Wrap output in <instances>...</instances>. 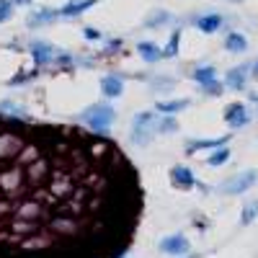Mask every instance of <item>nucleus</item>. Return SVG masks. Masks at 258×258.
Wrapping results in <instances>:
<instances>
[{
  "instance_id": "1",
  "label": "nucleus",
  "mask_w": 258,
  "mask_h": 258,
  "mask_svg": "<svg viewBox=\"0 0 258 258\" xmlns=\"http://www.w3.org/2000/svg\"><path fill=\"white\" fill-rule=\"evenodd\" d=\"M140 217V173L114 140L0 111V258H119Z\"/></svg>"
},
{
  "instance_id": "2",
  "label": "nucleus",
  "mask_w": 258,
  "mask_h": 258,
  "mask_svg": "<svg viewBox=\"0 0 258 258\" xmlns=\"http://www.w3.org/2000/svg\"><path fill=\"white\" fill-rule=\"evenodd\" d=\"M114 119H116V111L111 103H93L80 114V121L88 124L91 129H96V132H106L114 124Z\"/></svg>"
},
{
  "instance_id": "3",
  "label": "nucleus",
  "mask_w": 258,
  "mask_h": 258,
  "mask_svg": "<svg viewBox=\"0 0 258 258\" xmlns=\"http://www.w3.org/2000/svg\"><path fill=\"white\" fill-rule=\"evenodd\" d=\"M155 132H158V116L153 111H142L135 116V124H132V142L135 145H147L155 137Z\"/></svg>"
},
{
  "instance_id": "4",
  "label": "nucleus",
  "mask_w": 258,
  "mask_h": 258,
  "mask_svg": "<svg viewBox=\"0 0 258 258\" xmlns=\"http://www.w3.org/2000/svg\"><path fill=\"white\" fill-rule=\"evenodd\" d=\"M255 181H258V170L248 168V170H240V173L230 176V178L220 186V191H222V194H227V197H238V194H245Z\"/></svg>"
},
{
  "instance_id": "5",
  "label": "nucleus",
  "mask_w": 258,
  "mask_h": 258,
  "mask_svg": "<svg viewBox=\"0 0 258 258\" xmlns=\"http://www.w3.org/2000/svg\"><path fill=\"white\" fill-rule=\"evenodd\" d=\"M248 75H250V64H238V68H230L225 85L230 91H245L248 88Z\"/></svg>"
},
{
  "instance_id": "6",
  "label": "nucleus",
  "mask_w": 258,
  "mask_h": 258,
  "mask_svg": "<svg viewBox=\"0 0 258 258\" xmlns=\"http://www.w3.org/2000/svg\"><path fill=\"white\" fill-rule=\"evenodd\" d=\"M225 121L232 126V129H240L245 124H250V114L245 109V103H230L225 109Z\"/></svg>"
},
{
  "instance_id": "7",
  "label": "nucleus",
  "mask_w": 258,
  "mask_h": 258,
  "mask_svg": "<svg viewBox=\"0 0 258 258\" xmlns=\"http://www.w3.org/2000/svg\"><path fill=\"white\" fill-rule=\"evenodd\" d=\"M188 248H191L188 245V238H186V235H181V232H176V235H170V238L160 240V250L168 253V255H186Z\"/></svg>"
},
{
  "instance_id": "8",
  "label": "nucleus",
  "mask_w": 258,
  "mask_h": 258,
  "mask_svg": "<svg viewBox=\"0 0 258 258\" xmlns=\"http://www.w3.org/2000/svg\"><path fill=\"white\" fill-rule=\"evenodd\" d=\"M31 57H34L36 64H49L57 57V52H54V47L49 44V41L36 39V41H31Z\"/></svg>"
},
{
  "instance_id": "9",
  "label": "nucleus",
  "mask_w": 258,
  "mask_h": 258,
  "mask_svg": "<svg viewBox=\"0 0 258 258\" xmlns=\"http://www.w3.org/2000/svg\"><path fill=\"white\" fill-rule=\"evenodd\" d=\"M194 26H197L199 31H204V34H214V31H220L225 26V18L220 13H204L199 18H194Z\"/></svg>"
},
{
  "instance_id": "10",
  "label": "nucleus",
  "mask_w": 258,
  "mask_h": 258,
  "mask_svg": "<svg viewBox=\"0 0 258 258\" xmlns=\"http://www.w3.org/2000/svg\"><path fill=\"white\" fill-rule=\"evenodd\" d=\"M59 18V8L54 11V8H39V11H34L29 18H26V26L29 29H36V26H47V24H52V21H57Z\"/></svg>"
},
{
  "instance_id": "11",
  "label": "nucleus",
  "mask_w": 258,
  "mask_h": 258,
  "mask_svg": "<svg viewBox=\"0 0 258 258\" xmlns=\"http://www.w3.org/2000/svg\"><path fill=\"white\" fill-rule=\"evenodd\" d=\"M98 0H70V3H64L59 8V18H75L80 13H85L88 8H93Z\"/></svg>"
},
{
  "instance_id": "12",
  "label": "nucleus",
  "mask_w": 258,
  "mask_h": 258,
  "mask_svg": "<svg viewBox=\"0 0 258 258\" xmlns=\"http://www.w3.org/2000/svg\"><path fill=\"white\" fill-rule=\"evenodd\" d=\"M227 142H230V135L214 137V140H191V142L186 145V153L194 155V153H199V150H217V147H222V145H227Z\"/></svg>"
},
{
  "instance_id": "13",
  "label": "nucleus",
  "mask_w": 258,
  "mask_h": 258,
  "mask_svg": "<svg viewBox=\"0 0 258 258\" xmlns=\"http://www.w3.org/2000/svg\"><path fill=\"white\" fill-rule=\"evenodd\" d=\"M170 181H173L178 188H191V186H197V178H194V173H191L186 165H176L173 170H170Z\"/></svg>"
},
{
  "instance_id": "14",
  "label": "nucleus",
  "mask_w": 258,
  "mask_h": 258,
  "mask_svg": "<svg viewBox=\"0 0 258 258\" xmlns=\"http://www.w3.org/2000/svg\"><path fill=\"white\" fill-rule=\"evenodd\" d=\"M101 91H103L106 98H119V96L124 93V83H121V78L109 75V78L101 80Z\"/></svg>"
},
{
  "instance_id": "15",
  "label": "nucleus",
  "mask_w": 258,
  "mask_h": 258,
  "mask_svg": "<svg viewBox=\"0 0 258 258\" xmlns=\"http://www.w3.org/2000/svg\"><path fill=\"white\" fill-rule=\"evenodd\" d=\"M225 49L232 52V54H243L248 49V39L243 34H238V31H230L227 39H225Z\"/></svg>"
},
{
  "instance_id": "16",
  "label": "nucleus",
  "mask_w": 258,
  "mask_h": 258,
  "mask_svg": "<svg viewBox=\"0 0 258 258\" xmlns=\"http://www.w3.org/2000/svg\"><path fill=\"white\" fill-rule=\"evenodd\" d=\"M137 52L145 57V62H158L160 57H165V52L160 47H155L153 41H137Z\"/></svg>"
},
{
  "instance_id": "17",
  "label": "nucleus",
  "mask_w": 258,
  "mask_h": 258,
  "mask_svg": "<svg viewBox=\"0 0 258 258\" xmlns=\"http://www.w3.org/2000/svg\"><path fill=\"white\" fill-rule=\"evenodd\" d=\"M230 160V147H217V150H214V153L209 155V160H207V165H212V168H220V165H225Z\"/></svg>"
},
{
  "instance_id": "18",
  "label": "nucleus",
  "mask_w": 258,
  "mask_h": 258,
  "mask_svg": "<svg viewBox=\"0 0 258 258\" xmlns=\"http://www.w3.org/2000/svg\"><path fill=\"white\" fill-rule=\"evenodd\" d=\"M186 106H188L186 98H181V101H163V103H158V111L160 114H176V111H183Z\"/></svg>"
},
{
  "instance_id": "19",
  "label": "nucleus",
  "mask_w": 258,
  "mask_h": 258,
  "mask_svg": "<svg viewBox=\"0 0 258 258\" xmlns=\"http://www.w3.org/2000/svg\"><path fill=\"white\" fill-rule=\"evenodd\" d=\"M214 78H217V70H214L212 64H204V68L194 70V80H197L199 85H202V83H209V80H214Z\"/></svg>"
},
{
  "instance_id": "20",
  "label": "nucleus",
  "mask_w": 258,
  "mask_h": 258,
  "mask_svg": "<svg viewBox=\"0 0 258 258\" xmlns=\"http://www.w3.org/2000/svg\"><path fill=\"white\" fill-rule=\"evenodd\" d=\"M199 88H202V93H207V96H222V91L227 88V85L214 78V80H209V83H202Z\"/></svg>"
},
{
  "instance_id": "21",
  "label": "nucleus",
  "mask_w": 258,
  "mask_h": 258,
  "mask_svg": "<svg viewBox=\"0 0 258 258\" xmlns=\"http://www.w3.org/2000/svg\"><path fill=\"white\" fill-rule=\"evenodd\" d=\"M255 217H258V202H250V204H245L243 212H240V225H250Z\"/></svg>"
},
{
  "instance_id": "22",
  "label": "nucleus",
  "mask_w": 258,
  "mask_h": 258,
  "mask_svg": "<svg viewBox=\"0 0 258 258\" xmlns=\"http://www.w3.org/2000/svg\"><path fill=\"white\" fill-rule=\"evenodd\" d=\"M176 119H173V114H168V116H163V119H158V132H176Z\"/></svg>"
},
{
  "instance_id": "23",
  "label": "nucleus",
  "mask_w": 258,
  "mask_h": 258,
  "mask_svg": "<svg viewBox=\"0 0 258 258\" xmlns=\"http://www.w3.org/2000/svg\"><path fill=\"white\" fill-rule=\"evenodd\" d=\"M170 18H173L170 13H165V11H158V13H155L153 18L147 21V26H150V29H153V26H165V24H168Z\"/></svg>"
},
{
  "instance_id": "24",
  "label": "nucleus",
  "mask_w": 258,
  "mask_h": 258,
  "mask_svg": "<svg viewBox=\"0 0 258 258\" xmlns=\"http://www.w3.org/2000/svg\"><path fill=\"white\" fill-rule=\"evenodd\" d=\"M178 39H181V31L170 34V41H168V47H165V57H176L178 54Z\"/></svg>"
},
{
  "instance_id": "25",
  "label": "nucleus",
  "mask_w": 258,
  "mask_h": 258,
  "mask_svg": "<svg viewBox=\"0 0 258 258\" xmlns=\"http://www.w3.org/2000/svg\"><path fill=\"white\" fill-rule=\"evenodd\" d=\"M11 16H13V0H0V24H6Z\"/></svg>"
},
{
  "instance_id": "26",
  "label": "nucleus",
  "mask_w": 258,
  "mask_h": 258,
  "mask_svg": "<svg viewBox=\"0 0 258 258\" xmlns=\"http://www.w3.org/2000/svg\"><path fill=\"white\" fill-rule=\"evenodd\" d=\"M116 49H121V41L119 39H111L109 44H106V52H116Z\"/></svg>"
},
{
  "instance_id": "27",
  "label": "nucleus",
  "mask_w": 258,
  "mask_h": 258,
  "mask_svg": "<svg viewBox=\"0 0 258 258\" xmlns=\"http://www.w3.org/2000/svg\"><path fill=\"white\" fill-rule=\"evenodd\" d=\"M85 36H88V39H101V31H96V29H85Z\"/></svg>"
},
{
  "instance_id": "28",
  "label": "nucleus",
  "mask_w": 258,
  "mask_h": 258,
  "mask_svg": "<svg viewBox=\"0 0 258 258\" xmlns=\"http://www.w3.org/2000/svg\"><path fill=\"white\" fill-rule=\"evenodd\" d=\"M250 75H253V78H258V59L250 64Z\"/></svg>"
},
{
  "instance_id": "29",
  "label": "nucleus",
  "mask_w": 258,
  "mask_h": 258,
  "mask_svg": "<svg viewBox=\"0 0 258 258\" xmlns=\"http://www.w3.org/2000/svg\"><path fill=\"white\" fill-rule=\"evenodd\" d=\"M13 3H16V6H29L31 0H13Z\"/></svg>"
},
{
  "instance_id": "30",
  "label": "nucleus",
  "mask_w": 258,
  "mask_h": 258,
  "mask_svg": "<svg viewBox=\"0 0 258 258\" xmlns=\"http://www.w3.org/2000/svg\"><path fill=\"white\" fill-rule=\"evenodd\" d=\"M230 3H243V0H230Z\"/></svg>"
},
{
  "instance_id": "31",
  "label": "nucleus",
  "mask_w": 258,
  "mask_h": 258,
  "mask_svg": "<svg viewBox=\"0 0 258 258\" xmlns=\"http://www.w3.org/2000/svg\"><path fill=\"white\" fill-rule=\"evenodd\" d=\"M186 258H197V255H188V253H186Z\"/></svg>"
}]
</instances>
